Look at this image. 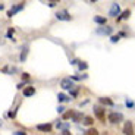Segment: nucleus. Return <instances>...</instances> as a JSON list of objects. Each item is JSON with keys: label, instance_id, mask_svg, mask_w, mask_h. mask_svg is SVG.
<instances>
[{"label": "nucleus", "instance_id": "obj_16", "mask_svg": "<svg viewBox=\"0 0 135 135\" xmlns=\"http://www.w3.org/2000/svg\"><path fill=\"white\" fill-rule=\"evenodd\" d=\"M112 31H113V30H112L110 27H104V30H98L97 32H98V34H106V35H110Z\"/></svg>", "mask_w": 135, "mask_h": 135}, {"label": "nucleus", "instance_id": "obj_19", "mask_svg": "<svg viewBox=\"0 0 135 135\" xmlns=\"http://www.w3.org/2000/svg\"><path fill=\"white\" fill-rule=\"evenodd\" d=\"M72 115H74V110L66 112V113H63V119H65V120H68V119H72Z\"/></svg>", "mask_w": 135, "mask_h": 135}, {"label": "nucleus", "instance_id": "obj_14", "mask_svg": "<svg viewBox=\"0 0 135 135\" xmlns=\"http://www.w3.org/2000/svg\"><path fill=\"white\" fill-rule=\"evenodd\" d=\"M94 22L98 25H106V22H107V19H106L104 16H94Z\"/></svg>", "mask_w": 135, "mask_h": 135}, {"label": "nucleus", "instance_id": "obj_28", "mask_svg": "<svg viewBox=\"0 0 135 135\" xmlns=\"http://www.w3.org/2000/svg\"><path fill=\"white\" fill-rule=\"evenodd\" d=\"M63 110H65L63 106H59V107H57V112H59V113H63Z\"/></svg>", "mask_w": 135, "mask_h": 135}, {"label": "nucleus", "instance_id": "obj_24", "mask_svg": "<svg viewBox=\"0 0 135 135\" xmlns=\"http://www.w3.org/2000/svg\"><path fill=\"white\" fill-rule=\"evenodd\" d=\"M126 106H128V107H132V106H134V101H131V100H126V103H125Z\"/></svg>", "mask_w": 135, "mask_h": 135}, {"label": "nucleus", "instance_id": "obj_25", "mask_svg": "<svg viewBox=\"0 0 135 135\" xmlns=\"http://www.w3.org/2000/svg\"><path fill=\"white\" fill-rule=\"evenodd\" d=\"M49 7H54V6H56V4H57V2H49Z\"/></svg>", "mask_w": 135, "mask_h": 135}, {"label": "nucleus", "instance_id": "obj_6", "mask_svg": "<svg viewBox=\"0 0 135 135\" xmlns=\"http://www.w3.org/2000/svg\"><path fill=\"white\" fill-rule=\"evenodd\" d=\"M109 15L113 16V18L119 16V15H120V6H119L118 3H112V7H110V10H109Z\"/></svg>", "mask_w": 135, "mask_h": 135}, {"label": "nucleus", "instance_id": "obj_32", "mask_svg": "<svg viewBox=\"0 0 135 135\" xmlns=\"http://www.w3.org/2000/svg\"><path fill=\"white\" fill-rule=\"evenodd\" d=\"M0 126H2V119H0Z\"/></svg>", "mask_w": 135, "mask_h": 135}, {"label": "nucleus", "instance_id": "obj_2", "mask_svg": "<svg viewBox=\"0 0 135 135\" xmlns=\"http://www.w3.org/2000/svg\"><path fill=\"white\" fill-rule=\"evenodd\" d=\"M94 115L98 120H101V122L106 120V110L103 107H100V106H94Z\"/></svg>", "mask_w": 135, "mask_h": 135}, {"label": "nucleus", "instance_id": "obj_10", "mask_svg": "<svg viewBox=\"0 0 135 135\" xmlns=\"http://www.w3.org/2000/svg\"><path fill=\"white\" fill-rule=\"evenodd\" d=\"M28 50H30V47H28L27 44H25L24 47H22V50H21V54H19V62H25V60H27Z\"/></svg>", "mask_w": 135, "mask_h": 135}, {"label": "nucleus", "instance_id": "obj_7", "mask_svg": "<svg viewBox=\"0 0 135 135\" xmlns=\"http://www.w3.org/2000/svg\"><path fill=\"white\" fill-rule=\"evenodd\" d=\"M37 129H38L40 132L47 134V132H51V129H53V125H51V123H40V125H37Z\"/></svg>", "mask_w": 135, "mask_h": 135}, {"label": "nucleus", "instance_id": "obj_20", "mask_svg": "<svg viewBox=\"0 0 135 135\" xmlns=\"http://www.w3.org/2000/svg\"><path fill=\"white\" fill-rule=\"evenodd\" d=\"M31 79V75L28 74V72H24V74H22V81L24 82H28Z\"/></svg>", "mask_w": 135, "mask_h": 135}, {"label": "nucleus", "instance_id": "obj_22", "mask_svg": "<svg viewBox=\"0 0 135 135\" xmlns=\"http://www.w3.org/2000/svg\"><path fill=\"white\" fill-rule=\"evenodd\" d=\"M13 32H15V30H13V28H9V30H7V32H6L7 38H10V37H12V35H13Z\"/></svg>", "mask_w": 135, "mask_h": 135}, {"label": "nucleus", "instance_id": "obj_31", "mask_svg": "<svg viewBox=\"0 0 135 135\" xmlns=\"http://www.w3.org/2000/svg\"><path fill=\"white\" fill-rule=\"evenodd\" d=\"M3 9H4V6H3L2 3H0V10H3Z\"/></svg>", "mask_w": 135, "mask_h": 135}, {"label": "nucleus", "instance_id": "obj_1", "mask_svg": "<svg viewBox=\"0 0 135 135\" xmlns=\"http://www.w3.org/2000/svg\"><path fill=\"white\" fill-rule=\"evenodd\" d=\"M122 119H123L122 113H118V112H112V113H109V116H107V120L110 122V123H113V125L119 123Z\"/></svg>", "mask_w": 135, "mask_h": 135}, {"label": "nucleus", "instance_id": "obj_29", "mask_svg": "<svg viewBox=\"0 0 135 135\" xmlns=\"http://www.w3.org/2000/svg\"><path fill=\"white\" fill-rule=\"evenodd\" d=\"M62 135H72V134H71V131H68V129H65V131L62 132Z\"/></svg>", "mask_w": 135, "mask_h": 135}, {"label": "nucleus", "instance_id": "obj_17", "mask_svg": "<svg viewBox=\"0 0 135 135\" xmlns=\"http://www.w3.org/2000/svg\"><path fill=\"white\" fill-rule=\"evenodd\" d=\"M69 100V97H68L66 94H63V93H60V94H57V101L59 103H63V101Z\"/></svg>", "mask_w": 135, "mask_h": 135}, {"label": "nucleus", "instance_id": "obj_3", "mask_svg": "<svg viewBox=\"0 0 135 135\" xmlns=\"http://www.w3.org/2000/svg\"><path fill=\"white\" fill-rule=\"evenodd\" d=\"M56 18H57L59 21H71V19H72L71 13H69V12H68L66 9H63V10H59L57 13H56Z\"/></svg>", "mask_w": 135, "mask_h": 135}, {"label": "nucleus", "instance_id": "obj_12", "mask_svg": "<svg viewBox=\"0 0 135 135\" xmlns=\"http://www.w3.org/2000/svg\"><path fill=\"white\" fill-rule=\"evenodd\" d=\"M100 103L101 104H104V106H110V107L112 106H115V103H113L109 97H100Z\"/></svg>", "mask_w": 135, "mask_h": 135}, {"label": "nucleus", "instance_id": "obj_11", "mask_svg": "<svg viewBox=\"0 0 135 135\" xmlns=\"http://www.w3.org/2000/svg\"><path fill=\"white\" fill-rule=\"evenodd\" d=\"M82 119H84L82 112H74V115H72V120H74V122H81Z\"/></svg>", "mask_w": 135, "mask_h": 135}, {"label": "nucleus", "instance_id": "obj_5", "mask_svg": "<svg viewBox=\"0 0 135 135\" xmlns=\"http://www.w3.org/2000/svg\"><path fill=\"white\" fill-rule=\"evenodd\" d=\"M24 7H25V3H16L15 6H12V9H10L9 12H7V18H12L15 13H16V12H19V10H22Z\"/></svg>", "mask_w": 135, "mask_h": 135}, {"label": "nucleus", "instance_id": "obj_23", "mask_svg": "<svg viewBox=\"0 0 135 135\" xmlns=\"http://www.w3.org/2000/svg\"><path fill=\"white\" fill-rule=\"evenodd\" d=\"M119 38H120L119 35H113V37L110 38V41H112V43H118V41H119Z\"/></svg>", "mask_w": 135, "mask_h": 135}, {"label": "nucleus", "instance_id": "obj_27", "mask_svg": "<svg viewBox=\"0 0 135 135\" xmlns=\"http://www.w3.org/2000/svg\"><path fill=\"white\" fill-rule=\"evenodd\" d=\"M15 135H27V132H25V131H16V132H15Z\"/></svg>", "mask_w": 135, "mask_h": 135}, {"label": "nucleus", "instance_id": "obj_8", "mask_svg": "<svg viewBox=\"0 0 135 135\" xmlns=\"http://www.w3.org/2000/svg\"><path fill=\"white\" fill-rule=\"evenodd\" d=\"M22 94H24V97H31V95H34L35 94V87H32V85L25 87L24 90H22Z\"/></svg>", "mask_w": 135, "mask_h": 135}, {"label": "nucleus", "instance_id": "obj_30", "mask_svg": "<svg viewBox=\"0 0 135 135\" xmlns=\"http://www.w3.org/2000/svg\"><path fill=\"white\" fill-rule=\"evenodd\" d=\"M78 63V59H74V60L71 62V65H76Z\"/></svg>", "mask_w": 135, "mask_h": 135}, {"label": "nucleus", "instance_id": "obj_9", "mask_svg": "<svg viewBox=\"0 0 135 135\" xmlns=\"http://www.w3.org/2000/svg\"><path fill=\"white\" fill-rule=\"evenodd\" d=\"M123 134L125 135H134V126H132V122H125V125H123Z\"/></svg>", "mask_w": 135, "mask_h": 135}, {"label": "nucleus", "instance_id": "obj_15", "mask_svg": "<svg viewBox=\"0 0 135 135\" xmlns=\"http://www.w3.org/2000/svg\"><path fill=\"white\" fill-rule=\"evenodd\" d=\"M93 122H94V119L91 118V116H84V125H87V126H91L93 125Z\"/></svg>", "mask_w": 135, "mask_h": 135}, {"label": "nucleus", "instance_id": "obj_4", "mask_svg": "<svg viewBox=\"0 0 135 135\" xmlns=\"http://www.w3.org/2000/svg\"><path fill=\"white\" fill-rule=\"evenodd\" d=\"M60 87L63 88V90H72L75 85H74V81H72L71 78H63L60 81Z\"/></svg>", "mask_w": 135, "mask_h": 135}, {"label": "nucleus", "instance_id": "obj_18", "mask_svg": "<svg viewBox=\"0 0 135 135\" xmlns=\"http://www.w3.org/2000/svg\"><path fill=\"white\" fill-rule=\"evenodd\" d=\"M85 135H98V131L95 128H90L87 132H85Z\"/></svg>", "mask_w": 135, "mask_h": 135}, {"label": "nucleus", "instance_id": "obj_26", "mask_svg": "<svg viewBox=\"0 0 135 135\" xmlns=\"http://www.w3.org/2000/svg\"><path fill=\"white\" fill-rule=\"evenodd\" d=\"M15 116H16V110H13V112H10V113H9V118H12V119H13Z\"/></svg>", "mask_w": 135, "mask_h": 135}, {"label": "nucleus", "instance_id": "obj_21", "mask_svg": "<svg viewBox=\"0 0 135 135\" xmlns=\"http://www.w3.org/2000/svg\"><path fill=\"white\" fill-rule=\"evenodd\" d=\"M87 68H88V65L85 63V62H81V63H79V71H85Z\"/></svg>", "mask_w": 135, "mask_h": 135}, {"label": "nucleus", "instance_id": "obj_13", "mask_svg": "<svg viewBox=\"0 0 135 135\" xmlns=\"http://www.w3.org/2000/svg\"><path fill=\"white\" fill-rule=\"evenodd\" d=\"M131 16V10L129 9H126V10H123L120 15L118 16V21H122V19H128V18Z\"/></svg>", "mask_w": 135, "mask_h": 135}]
</instances>
